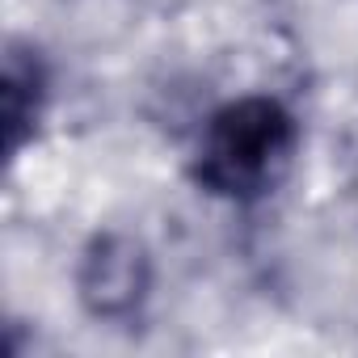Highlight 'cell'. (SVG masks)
Returning <instances> with one entry per match:
<instances>
[{"mask_svg":"<svg viewBox=\"0 0 358 358\" xmlns=\"http://www.w3.org/2000/svg\"><path fill=\"white\" fill-rule=\"evenodd\" d=\"M295 152V118L274 97H241L211 114L194 177L220 199L266 194Z\"/></svg>","mask_w":358,"mask_h":358,"instance_id":"6da1fadb","label":"cell"},{"mask_svg":"<svg viewBox=\"0 0 358 358\" xmlns=\"http://www.w3.org/2000/svg\"><path fill=\"white\" fill-rule=\"evenodd\" d=\"M148 282V253L127 236H97L80 262V299L101 320L131 316L143 303Z\"/></svg>","mask_w":358,"mask_h":358,"instance_id":"7a4b0ae2","label":"cell"},{"mask_svg":"<svg viewBox=\"0 0 358 358\" xmlns=\"http://www.w3.org/2000/svg\"><path fill=\"white\" fill-rule=\"evenodd\" d=\"M38 110H43V68H38V59H26L22 51H9V59H5V143H9V156H17L26 135L38 127Z\"/></svg>","mask_w":358,"mask_h":358,"instance_id":"3957f363","label":"cell"}]
</instances>
